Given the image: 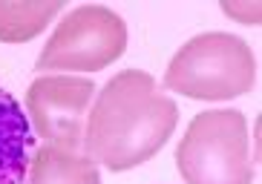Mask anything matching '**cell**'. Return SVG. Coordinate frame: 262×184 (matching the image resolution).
Here are the masks:
<instances>
[{
    "label": "cell",
    "mask_w": 262,
    "mask_h": 184,
    "mask_svg": "<svg viewBox=\"0 0 262 184\" xmlns=\"http://www.w3.org/2000/svg\"><path fill=\"white\" fill-rule=\"evenodd\" d=\"M179 107L159 81L141 69H124L98 92L86 118L84 155L113 173L150 161L173 135Z\"/></svg>",
    "instance_id": "6da1fadb"
},
{
    "label": "cell",
    "mask_w": 262,
    "mask_h": 184,
    "mask_svg": "<svg viewBox=\"0 0 262 184\" xmlns=\"http://www.w3.org/2000/svg\"><path fill=\"white\" fill-rule=\"evenodd\" d=\"M256 84V58L251 46L228 32L190 38L167 63L164 86L193 101H231Z\"/></svg>",
    "instance_id": "7a4b0ae2"
},
{
    "label": "cell",
    "mask_w": 262,
    "mask_h": 184,
    "mask_svg": "<svg viewBox=\"0 0 262 184\" xmlns=\"http://www.w3.org/2000/svg\"><path fill=\"white\" fill-rule=\"evenodd\" d=\"M176 164L187 184H251L245 115L239 109L199 112L176 147Z\"/></svg>",
    "instance_id": "3957f363"
},
{
    "label": "cell",
    "mask_w": 262,
    "mask_h": 184,
    "mask_svg": "<svg viewBox=\"0 0 262 184\" xmlns=\"http://www.w3.org/2000/svg\"><path fill=\"white\" fill-rule=\"evenodd\" d=\"M127 49V26L107 6L72 9L38 55V72H98Z\"/></svg>",
    "instance_id": "277c9868"
},
{
    "label": "cell",
    "mask_w": 262,
    "mask_h": 184,
    "mask_svg": "<svg viewBox=\"0 0 262 184\" xmlns=\"http://www.w3.org/2000/svg\"><path fill=\"white\" fill-rule=\"evenodd\" d=\"M95 84L75 75H40L26 89V109L43 141L84 153V132Z\"/></svg>",
    "instance_id": "5b68a950"
},
{
    "label": "cell",
    "mask_w": 262,
    "mask_h": 184,
    "mask_svg": "<svg viewBox=\"0 0 262 184\" xmlns=\"http://www.w3.org/2000/svg\"><path fill=\"white\" fill-rule=\"evenodd\" d=\"M35 135L15 95L0 86V184H24L29 173Z\"/></svg>",
    "instance_id": "8992f818"
},
{
    "label": "cell",
    "mask_w": 262,
    "mask_h": 184,
    "mask_svg": "<svg viewBox=\"0 0 262 184\" xmlns=\"http://www.w3.org/2000/svg\"><path fill=\"white\" fill-rule=\"evenodd\" d=\"M29 184H101V173L90 155L43 144L29 161Z\"/></svg>",
    "instance_id": "52a82bcc"
},
{
    "label": "cell",
    "mask_w": 262,
    "mask_h": 184,
    "mask_svg": "<svg viewBox=\"0 0 262 184\" xmlns=\"http://www.w3.org/2000/svg\"><path fill=\"white\" fill-rule=\"evenodd\" d=\"M63 9L61 0L47 3H0V40L3 43H24L38 38L52 17Z\"/></svg>",
    "instance_id": "ba28073f"
},
{
    "label": "cell",
    "mask_w": 262,
    "mask_h": 184,
    "mask_svg": "<svg viewBox=\"0 0 262 184\" xmlns=\"http://www.w3.org/2000/svg\"><path fill=\"white\" fill-rule=\"evenodd\" d=\"M222 12L233 20L248 23V26L259 23V3H222Z\"/></svg>",
    "instance_id": "9c48e42d"
}]
</instances>
